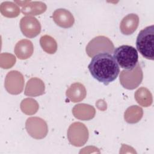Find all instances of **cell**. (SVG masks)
<instances>
[{
  "label": "cell",
  "instance_id": "obj_1",
  "mask_svg": "<svg viewBox=\"0 0 154 154\" xmlns=\"http://www.w3.org/2000/svg\"><path fill=\"white\" fill-rule=\"evenodd\" d=\"M88 69L91 75L105 85L113 82L120 72L117 63L108 53L99 54L93 57Z\"/></svg>",
  "mask_w": 154,
  "mask_h": 154
},
{
  "label": "cell",
  "instance_id": "obj_2",
  "mask_svg": "<svg viewBox=\"0 0 154 154\" xmlns=\"http://www.w3.org/2000/svg\"><path fill=\"white\" fill-rule=\"evenodd\" d=\"M136 47L145 58L154 60V25L148 26L140 31L136 40Z\"/></svg>",
  "mask_w": 154,
  "mask_h": 154
},
{
  "label": "cell",
  "instance_id": "obj_3",
  "mask_svg": "<svg viewBox=\"0 0 154 154\" xmlns=\"http://www.w3.org/2000/svg\"><path fill=\"white\" fill-rule=\"evenodd\" d=\"M113 57L119 66L128 70H132L138 61L137 50L132 46L123 45L114 50Z\"/></svg>",
  "mask_w": 154,
  "mask_h": 154
},
{
  "label": "cell",
  "instance_id": "obj_4",
  "mask_svg": "<svg viewBox=\"0 0 154 154\" xmlns=\"http://www.w3.org/2000/svg\"><path fill=\"white\" fill-rule=\"evenodd\" d=\"M114 46L112 41L104 35H98L91 39L87 44L85 51L90 57L102 53H113Z\"/></svg>",
  "mask_w": 154,
  "mask_h": 154
},
{
  "label": "cell",
  "instance_id": "obj_5",
  "mask_svg": "<svg viewBox=\"0 0 154 154\" xmlns=\"http://www.w3.org/2000/svg\"><path fill=\"white\" fill-rule=\"evenodd\" d=\"M143 79V73L140 64L131 70H123L121 71L119 80L122 87L128 90H134L137 88Z\"/></svg>",
  "mask_w": 154,
  "mask_h": 154
},
{
  "label": "cell",
  "instance_id": "obj_6",
  "mask_svg": "<svg viewBox=\"0 0 154 154\" xmlns=\"http://www.w3.org/2000/svg\"><path fill=\"white\" fill-rule=\"evenodd\" d=\"M89 133L86 126L81 122H74L67 130V138L70 143L76 147L84 145L88 141Z\"/></svg>",
  "mask_w": 154,
  "mask_h": 154
},
{
  "label": "cell",
  "instance_id": "obj_7",
  "mask_svg": "<svg viewBox=\"0 0 154 154\" xmlns=\"http://www.w3.org/2000/svg\"><path fill=\"white\" fill-rule=\"evenodd\" d=\"M25 128L29 135L37 140L45 138L48 132L46 122L38 117H31L27 119Z\"/></svg>",
  "mask_w": 154,
  "mask_h": 154
},
{
  "label": "cell",
  "instance_id": "obj_8",
  "mask_svg": "<svg viewBox=\"0 0 154 154\" xmlns=\"http://www.w3.org/2000/svg\"><path fill=\"white\" fill-rule=\"evenodd\" d=\"M24 81L23 76L20 72L11 70L6 75L4 86L8 93L11 94H19L23 91Z\"/></svg>",
  "mask_w": 154,
  "mask_h": 154
},
{
  "label": "cell",
  "instance_id": "obj_9",
  "mask_svg": "<svg viewBox=\"0 0 154 154\" xmlns=\"http://www.w3.org/2000/svg\"><path fill=\"white\" fill-rule=\"evenodd\" d=\"M20 29L22 34L28 38H34L41 31L40 22L33 16H24L20 21Z\"/></svg>",
  "mask_w": 154,
  "mask_h": 154
},
{
  "label": "cell",
  "instance_id": "obj_10",
  "mask_svg": "<svg viewBox=\"0 0 154 154\" xmlns=\"http://www.w3.org/2000/svg\"><path fill=\"white\" fill-rule=\"evenodd\" d=\"M52 18L58 26L63 28L72 27L75 22L73 14L69 10L64 8L55 10L52 14Z\"/></svg>",
  "mask_w": 154,
  "mask_h": 154
},
{
  "label": "cell",
  "instance_id": "obj_11",
  "mask_svg": "<svg viewBox=\"0 0 154 154\" xmlns=\"http://www.w3.org/2000/svg\"><path fill=\"white\" fill-rule=\"evenodd\" d=\"M139 24V17L137 14L131 13L125 16L120 23L121 32L126 35L133 34Z\"/></svg>",
  "mask_w": 154,
  "mask_h": 154
},
{
  "label": "cell",
  "instance_id": "obj_12",
  "mask_svg": "<svg viewBox=\"0 0 154 154\" xmlns=\"http://www.w3.org/2000/svg\"><path fill=\"white\" fill-rule=\"evenodd\" d=\"M45 85L43 81L38 78H31L26 82L24 94L31 97H37L45 93Z\"/></svg>",
  "mask_w": 154,
  "mask_h": 154
},
{
  "label": "cell",
  "instance_id": "obj_13",
  "mask_svg": "<svg viewBox=\"0 0 154 154\" xmlns=\"http://www.w3.org/2000/svg\"><path fill=\"white\" fill-rule=\"evenodd\" d=\"M14 54L20 60H26L31 57L34 52L32 43L28 39L19 41L14 49Z\"/></svg>",
  "mask_w": 154,
  "mask_h": 154
},
{
  "label": "cell",
  "instance_id": "obj_14",
  "mask_svg": "<svg viewBox=\"0 0 154 154\" xmlns=\"http://www.w3.org/2000/svg\"><path fill=\"white\" fill-rule=\"evenodd\" d=\"M23 3L21 11L23 14L36 16L44 13L47 8L46 5L40 1H21Z\"/></svg>",
  "mask_w": 154,
  "mask_h": 154
},
{
  "label": "cell",
  "instance_id": "obj_15",
  "mask_svg": "<svg viewBox=\"0 0 154 154\" xmlns=\"http://www.w3.org/2000/svg\"><path fill=\"white\" fill-rule=\"evenodd\" d=\"M74 117L82 120H90L92 119L96 114L95 108L88 104L80 103L75 105L72 109Z\"/></svg>",
  "mask_w": 154,
  "mask_h": 154
},
{
  "label": "cell",
  "instance_id": "obj_16",
  "mask_svg": "<svg viewBox=\"0 0 154 154\" xmlns=\"http://www.w3.org/2000/svg\"><path fill=\"white\" fill-rule=\"evenodd\" d=\"M87 91L83 84L79 82L72 84L67 90L66 97L72 102H79L86 97Z\"/></svg>",
  "mask_w": 154,
  "mask_h": 154
},
{
  "label": "cell",
  "instance_id": "obj_17",
  "mask_svg": "<svg viewBox=\"0 0 154 154\" xmlns=\"http://www.w3.org/2000/svg\"><path fill=\"white\" fill-rule=\"evenodd\" d=\"M134 96L137 102L142 106L148 107L152 104V94L146 87H141L138 88L135 91Z\"/></svg>",
  "mask_w": 154,
  "mask_h": 154
},
{
  "label": "cell",
  "instance_id": "obj_18",
  "mask_svg": "<svg viewBox=\"0 0 154 154\" xmlns=\"http://www.w3.org/2000/svg\"><path fill=\"white\" fill-rule=\"evenodd\" d=\"M143 115V109L137 106L132 105L129 107L124 114V119L128 123H136L142 118Z\"/></svg>",
  "mask_w": 154,
  "mask_h": 154
},
{
  "label": "cell",
  "instance_id": "obj_19",
  "mask_svg": "<svg viewBox=\"0 0 154 154\" xmlns=\"http://www.w3.org/2000/svg\"><path fill=\"white\" fill-rule=\"evenodd\" d=\"M1 14L7 17H16L20 13L19 6L12 2H4L0 5Z\"/></svg>",
  "mask_w": 154,
  "mask_h": 154
},
{
  "label": "cell",
  "instance_id": "obj_20",
  "mask_svg": "<svg viewBox=\"0 0 154 154\" xmlns=\"http://www.w3.org/2000/svg\"><path fill=\"white\" fill-rule=\"evenodd\" d=\"M40 44L43 50L48 54H54L57 50V43L55 40L50 35L42 36L40 39Z\"/></svg>",
  "mask_w": 154,
  "mask_h": 154
},
{
  "label": "cell",
  "instance_id": "obj_21",
  "mask_svg": "<svg viewBox=\"0 0 154 154\" xmlns=\"http://www.w3.org/2000/svg\"><path fill=\"white\" fill-rule=\"evenodd\" d=\"M20 108L23 112L28 115H32L37 112L38 104L34 99L26 98L23 99L20 103Z\"/></svg>",
  "mask_w": 154,
  "mask_h": 154
}]
</instances>
